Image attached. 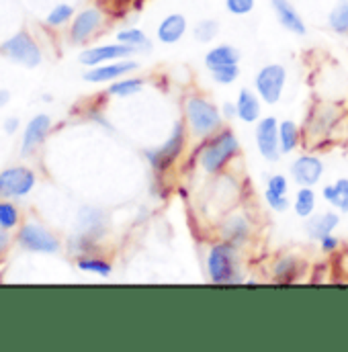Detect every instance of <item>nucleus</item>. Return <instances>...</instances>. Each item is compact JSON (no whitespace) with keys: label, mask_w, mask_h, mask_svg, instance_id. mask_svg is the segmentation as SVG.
<instances>
[{"label":"nucleus","mask_w":348,"mask_h":352,"mask_svg":"<svg viewBox=\"0 0 348 352\" xmlns=\"http://www.w3.org/2000/svg\"><path fill=\"white\" fill-rule=\"evenodd\" d=\"M257 146L268 162H276L281 154L279 146V121L274 117H264L257 125Z\"/></svg>","instance_id":"nucleus-14"},{"label":"nucleus","mask_w":348,"mask_h":352,"mask_svg":"<svg viewBox=\"0 0 348 352\" xmlns=\"http://www.w3.org/2000/svg\"><path fill=\"white\" fill-rule=\"evenodd\" d=\"M76 234H83L92 240H102V236L107 234V215L102 209L85 205L78 209L76 213Z\"/></svg>","instance_id":"nucleus-13"},{"label":"nucleus","mask_w":348,"mask_h":352,"mask_svg":"<svg viewBox=\"0 0 348 352\" xmlns=\"http://www.w3.org/2000/svg\"><path fill=\"white\" fill-rule=\"evenodd\" d=\"M138 68V64L133 60H115L109 64H100L94 68H88L83 74V78L90 82V85H105V82H115L119 78H123L125 74L133 72Z\"/></svg>","instance_id":"nucleus-12"},{"label":"nucleus","mask_w":348,"mask_h":352,"mask_svg":"<svg viewBox=\"0 0 348 352\" xmlns=\"http://www.w3.org/2000/svg\"><path fill=\"white\" fill-rule=\"evenodd\" d=\"M236 109H238L240 121H244V123H254V121H259V117H261V100H259V96H257L252 90H248V88H242V90L238 92Z\"/></svg>","instance_id":"nucleus-19"},{"label":"nucleus","mask_w":348,"mask_h":352,"mask_svg":"<svg viewBox=\"0 0 348 352\" xmlns=\"http://www.w3.org/2000/svg\"><path fill=\"white\" fill-rule=\"evenodd\" d=\"M322 195H324V199L330 205H334L340 211L348 213V178H338L334 184L324 186L322 188Z\"/></svg>","instance_id":"nucleus-25"},{"label":"nucleus","mask_w":348,"mask_h":352,"mask_svg":"<svg viewBox=\"0 0 348 352\" xmlns=\"http://www.w3.org/2000/svg\"><path fill=\"white\" fill-rule=\"evenodd\" d=\"M10 98H12L10 90L8 88H0V109H4L10 102Z\"/></svg>","instance_id":"nucleus-40"},{"label":"nucleus","mask_w":348,"mask_h":352,"mask_svg":"<svg viewBox=\"0 0 348 352\" xmlns=\"http://www.w3.org/2000/svg\"><path fill=\"white\" fill-rule=\"evenodd\" d=\"M272 12L279 21V25L293 33V35H305L307 33V25L301 19V14L297 12V8L289 2V0H270Z\"/></svg>","instance_id":"nucleus-16"},{"label":"nucleus","mask_w":348,"mask_h":352,"mask_svg":"<svg viewBox=\"0 0 348 352\" xmlns=\"http://www.w3.org/2000/svg\"><path fill=\"white\" fill-rule=\"evenodd\" d=\"M14 242L31 254H58L62 250V240L43 223L31 219L23 221L17 230Z\"/></svg>","instance_id":"nucleus-3"},{"label":"nucleus","mask_w":348,"mask_h":352,"mask_svg":"<svg viewBox=\"0 0 348 352\" xmlns=\"http://www.w3.org/2000/svg\"><path fill=\"white\" fill-rule=\"evenodd\" d=\"M19 129H21V119H19V117H6V119H4L2 131H4L6 135H14Z\"/></svg>","instance_id":"nucleus-37"},{"label":"nucleus","mask_w":348,"mask_h":352,"mask_svg":"<svg viewBox=\"0 0 348 352\" xmlns=\"http://www.w3.org/2000/svg\"><path fill=\"white\" fill-rule=\"evenodd\" d=\"M221 234L230 244L238 246L240 242H244L248 238V221L242 215H232L230 219L224 221Z\"/></svg>","instance_id":"nucleus-24"},{"label":"nucleus","mask_w":348,"mask_h":352,"mask_svg":"<svg viewBox=\"0 0 348 352\" xmlns=\"http://www.w3.org/2000/svg\"><path fill=\"white\" fill-rule=\"evenodd\" d=\"M144 80L142 78H119L115 82H111V87L107 88V94L109 96H119V98H125V96H131V94H138L142 88H144Z\"/></svg>","instance_id":"nucleus-29"},{"label":"nucleus","mask_w":348,"mask_h":352,"mask_svg":"<svg viewBox=\"0 0 348 352\" xmlns=\"http://www.w3.org/2000/svg\"><path fill=\"white\" fill-rule=\"evenodd\" d=\"M236 272H238L236 246L230 242L215 244L207 254V274H209L211 283H217V285L238 283L240 278L236 276Z\"/></svg>","instance_id":"nucleus-5"},{"label":"nucleus","mask_w":348,"mask_h":352,"mask_svg":"<svg viewBox=\"0 0 348 352\" xmlns=\"http://www.w3.org/2000/svg\"><path fill=\"white\" fill-rule=\"evenodd\" d=\"M232 64H240V52L234 45H228V43L215 45L205 56V66H207L209 72L215 70V68H221V66H232Z\"/></svg>","instance_id":"nucleus-18"},{"label":"nucleus","mask_w":348,"mask_h":352,"mask_svg":"<svg viewBox=\"0 0 348 352\" xmlns=\"http://www.w3.org/2000/svg\"><path fill=\"white\" fill-rule=\"evenodd\" d=\"M264 199H266V203L270 205V209H274V211H287L289 209V199H287V195H276V192H272V190H264Z\"/></svg>","instance_id":"nucleus-35"},{"label":"nucleus","mask_w":348,"mask_h":352,"mask_svg":"<svg viewBox=\"0 0 348 352\" xmlns=\"http://www.w3.org/2000/svg\"><path fill=\"white\" fill-rule=\"evenodd\" d=\"M254 4L257 0H226V8L230 14H236V16H246L254 10Z\"/></svg>","instance_id":"nucleus-34"},{"label":"nucleus","mask_w":348,"mask_h":352,"mask_svg":"<svg viewBox=\"0 0 348 352\" xmlns=\"http://www.w3.org/2000/svg\"><path fill=\"white\" fill-rule=\"evenodd\" d=\"M287 82V70L281 64H268L264 66L254 78L257 92L266 104H276L281 100L283 88Z\"/></svg>","instance_id":"nucleus-10"},{"label":"nucleus","mask_w":348,"mask_h":352,"mask_svg":"<svg viewBox=\"0 0 348 352\" xmlns=\"http://www.w3.org/2000/svg\"><path fill=\"white\" fill-rule=\"evenodd\" d=\"M186 121L195 135L209 138L221 127L219 109L203 96H191L186 100Z\"/></svg>","instance_id":"nucleus-4"},{"label":"nucleus","mask_w":348,"mask_h":352,"mask_svg":"<svg viewBox=\"0 0 348 352\" xmlns=\"http://www.w3.org/2000/svg\"><path fill=\"white\" fill-rule=\"evenodd\" d=\"M224 115L230 119V117H234V115H238V109H236V104H232V102H226L224 104Z\"/></svg>","instance_id":"nucleus-41"},{"label":"nucleus","mask_w":348,"mask_h":352,"mask_svg":"<svg viewBox=\"0 0 348 352\" xmlns=\"http://www.w3.org/2000/svg\"><path fill=\"white\" fill-rule=\"evenodd\" d=\"M117 41L131 47L135 54L138 52H150L152 50V43L148 39V35L140 29V27H127V29H121L117 33Z\"/></svg>","instance_id":"nucleus-22"},{"label":"nucleus","mask_w":348,"mask_h":352,"mask_svg":"<svg viewBox=\"0 0 348 352\" xmlns=\"http://www.w3.org/2000/svg\"><path fill=\"white\" fill-rule=\"evenodd\" d=\"M240 76V68L238 64H232V66H221V68H215L211 70V78L217 82V85H232L236 82Z\"/></svg>","instance_id":"nucleus-33"},{"label":"nucleus","mask_w":348,"mask_h":352,"mask_svg":"<svg viewBox=\"0 0 348 352\" xmlns=\"http://www.w3.org/2000/svg\"><path fill=\"white\" fill-rule=\"evenodd\" d=\"M293 209L299 217H309L316 211V192L312 190V186H303L297 190Z\"/></svg>","instance_id":"nucleus-30"},{"label":"nucleus","mask_w":348,"mask_h":352,"mask_svg":"<svg viewBox=\"0 0 348 352\" xmlns=\"http://www.w3.org/2000/svg\"><path fill=\"white\" fill-rule=\"evenodd\" d=\"M299 144V127L295 121L279 123V146L283 154H291Z\"/></svg>","instance_id":"nucleus-26"},{"label":"nucleus","mask_w":348,"mask_h":352,"mask_svg":"<svg viewBox=\"0 0 348 352\" xmlns=\"http://www.w3.org/2000/svg\"><path fill=\"white\" fill-rule=\"evenodd\" d=\"M54 127V121L47 113H37L33 115L25 129H23V140H21V148H19V156L21 158H31L50 138Z\"/></svg>","instance_id":"nucleus-9"},{"label":"nucleus","mask_w":348,"mask_h":352,"mask_svg":"<svg viewBox=\"0 0 348 352\" xmlns=\"http://www.w3.org/2000/svg\"><path fill=\"white\" fill-rule=\"evenodd\" d=\"M338 221H340L338 213L328 211V213H322V215L309 219V221L305 223V232H307V236H309L312 240H318V242H320L324 236H328V234H332V232L336 230Z\"/></svg>","instance_id":"nucleus-20"},{"label":"nucleus","mask_w":348,"mask_h":352,"mask_svg":"<svg viewBox=\"0 0 348 352\" xmlns=\"http://www.w3.org/2000/svg\"><path fill=\"white\" fill-rule=\"evenodd\" d=\"M182 150H184V125L174 123L171 138L160 148L146 152V158H148L154 173H166L174 162L180 158Z\"/></svg>","instance_id":"nucleus-8"},{"label":"nucleus","mask_w":348,"mask_h":352,"mask_svg":"<svg viewBox=\"0 0 348 352\" xmlns=\"http://www.w3.org/2000/svg\"><path fill=\"white\" fill-rule=\"evenodd\" d=\"M76 268L83 270V272H92V274H98V276H109L113 272V264L105 258H98V256H92V254H85V256H78L76 258Z\"/></svg>","instance_id":"nucleus-27"},{"label":"nucleus","mask_w":348,"mask_h":352,"mask_svg":"<svg viewBox=\"0 0 348 352\" xmlns=\"http://www.w3.org/2000/svg\"><path fill=\"white\" fill-rule=\"evenodd\" d=\"M135 52L119 41L115 43H102V45H92L80 52L78 56V62L85 66V68H94V66H100V64H109V62H115V60H125L129 56H133Z\"/></svg>","instance_id":"nucleus-11"},{"label":"nucleus","mask_w":348,"mask_h":352,"mask_svg":"<svg viewBox=\"0 0 348 352\" xmlns=\"http://www.w3.org/2000/svg\"><path fill=\"white\" fill-rule=\"evenodd\" d=\"M324 175V162L318 156H299L291 164V176L299 186H316Z\"/></svg>","instance_id":"nucleus-15"},{"label":"nucleus","mask_w":348,"mask_h":352,"mask_svg":"<svg viewBox=\"0 0 348 352\" xmlns=\"http://www.w3.org/2000/svg\"><path fill=\"white\" fill-rule=\"evenodd\" d=\"M328 25L334 33L338 35H348V0H338L334 8L330 10Z\"/></svg>","instance_id":"nucleus-28"},{"label":"nucleus","mask_w":348,"mask_h":352,"mask_svg":"<svg viewBox=\"0 0 348 352\" xmlns=\"http://www.w3.org/2000/svg\"><path fill=\"white\" fill-rule=\"evenodd\" d=\"M105 21H107V14L100 6H85L83 10H78L68 27V37H70V43L74 45H85L90 39H94L102 27H105Z\"/></svg>","instance_id":"nucleus-6"},{"label":"nucleus","mask_w":348,"mask_h":352,"mask_svg":"<svg viewBox=\"0 0 348 352\" xmlns=\"http://www.w3.org/2000/svg\"><path fill=\"white\" fill-rule=\"evenodd\" d=\"M240 154V142L232 129H221L203 150L201 154V168L207 175H219L230 160Z\"/></svg>","instance_id":"nucleus-2"},{"label":"nucleus","mask_w":348,"mask_h":352,"mask_svg":"<svg viewBox=\"0 0 348 352\" xmlns=\"http://www.w3.org/2000/svg\"><path fill=\"white\" fill-rule=\"evenodd\" d=\"M10 246H12V236H10V232L0 228V256H4V254L10 250Z\"/></svg>","instance_id":"nucleus-38"},{"label":"nucleus","mask_w":348,"mask_h":352,"mask_svg":"<svg viewBox=\"0 0 348 352\" xmlns=\"http://www.w3.org/2000/svg\"><path fill=\"white\" fill-rule=\"evenodd\" d=\"M266 188L272 190V192H276V195H287V190H289V180H287V176L272 175L268 178V182H266Z\"/></svg>","instance_id":"nucleus-36"},{"label":"nucleus","mask_w":348,"mask_h":352,"mask_svg":"<svg viewBox=\"0 0 348 352\" xmlns=\"http://www.w3.org/2000/svg\"><path fill=\"white\" fill-rule=\"evenodd\" d=\"M217 33H219V23H217L215 19H203V21H199V23L193 27V35H195V39L201 41V43L213 41V39L217 37Z\"/></svg>","instance_id":"nucleus-31"},{"label":"nucleus","mask_w":348,"mask_h":352,"mask_svg":"<svg viewBox=\"0 0 348 352\" xmlns=\"http://www.w3.org/2000/svg\"><path fill=\"white\" fill-rule=\"evenodd\" d=\"M186 27H188V23H186L184 14H180V12H173V14L164 16L156 29L158 41L166 43V45L178 43L182 39V35L186 33Z\"/></svg>","instance_id":"nucleus-17"},{"label":"nucleus","mask_w":348,"mask_h":352,"mask_svg":"<svg viewBox=\"0 0 348 352\" xmlns=\"http://www.w3.org/2000/svg\"><path fill=\"white\" fill-rule=\"evenodd\" d=\"M297 266L299 263L293 258V256H285V258H281L279 263L274 264V280H279V283H289V280H293L295 276H297Z\"/></svg>","instance_id":"nucleus-32"},{"label":"nucleus","mask_w":348,"mask_h":352,"mask_svg":"<svg viewBox=\"0 0 348 352\" xmlns=\"http://www.w3.org/2000/svg\"><path fill=\"white\" fill-rule=\"evenodd\" d=\"M0 56L6 58L10 64L23 66L29 70L41 66L43 62V52L37 39L27 29H21L12 33L10 37H6L4 41H0Z\"/></svg>","instance_id":"nucleus-1"},{"label":"nucleus","mask_w":348,"mask_h":352,"mask_svg":"<svg viewBox=\"0 0 348 352\" xmlns=\"http://www.w3.org/2000/svg\"><path fill=\"white\" fill-rule=\"evenodd\" d=\"M23 223V211L12 199H0V228L17 232Z\"/></svg>","instance_id":"nucleus-21"},{"label":"nucleus","mask_w":348,"mask_h":352,"mask_svg":"<svg viewBox=\"0 0 348 352\" xmlns=\"http://www.w3.org/2000/svg\"><path fill=\"white\" fill-rule=\"evenodd\" d=\"M74 14H76V8L70 2H58L45 14V25L50 29H62V27H66V25L72 23Z\"/></svg>","instance_id":"nucleus-23"},{"label":"nucleus","mask_w":348,"mask_h":352,"mask_svg":"<svg viewBox=\"0 0 348 352\" xmlns=\"http://www.w3.org/2000/svg\"><path fill=\"white\" fill-rule=\"evenodd\" d=\"M320 246H322L324 252H334L338 248V238H334L332 234H328V236H324L320 240Z\"/></svg>","instance_id":"nucleus-39"},{"label":"nucleus","mask_w":348,"mask_h":352,"mask_svg":"<svg viewBox=\"0 0 348 352\" xmlns=\"http://www.w3.org/2000/svg\"><path fill=\"white\" fill-rule=\"evenodd\" d=\"M37 184V175L33 168L17 164L0 170V199H25L33 192Z\"/></svg>","instance_id":"nucleus-7"}]
</instances>
